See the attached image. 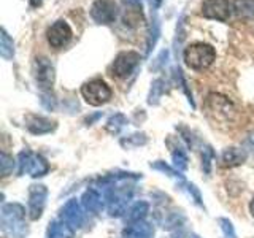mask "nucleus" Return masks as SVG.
<instances>
[{"label": "nucleus", "mask_w": 254, "mask_h": 238, "mask_svg": "<svg viewBox=\"0 0 254 238\" xmlns=\"http://www.w3.org/2000/svg\"><path fill=\"white\" fill-rule=\"evenodd\" d=\"M0 229L3 238H26V208L21 203H3L0 210Z\"/></svg>", "instance_id": "obj_1"}, {"label": "nucleus", "mask_w": 254, "mask_h": 238, "mask_svg": "<svg viewBox=\"0 0 254 238\" xmlns=\"http://www.w3.org/2000/svg\"><path fill=\"white\" fill-rule=\"evenodd\" d=\"M216 59V51L214 48L208 43L197 42L189 45L183 51V60L185 63L195 71H203L208 68L211 63Z\"/></svg>", "instance_id": "obj_2"}, {"label": "nucleus", "mask_w": 254, "mask_h": 238, "mask_svg": "<svg viewBox=\"0 0 254 238\" xmlns=\"http://www.w3.org/2000/svg\"><path fill=\"white\" fill-rule=\"evenodd\" d=\"M121 182L123 181L110 184L107 195H105L108 213H110V216H113V218H119V216H123L124 213H127V205H129L133 195V187L124 186Z\"/></svg>", "instance_id": "obj_3"}, {"label": "nucleus", "mask_w": 254, "mask_h": 238, "mask_svg": "<svg viewBox=\"0 0 254 238\" xmlns=\"http://www.w3.org/2000/svg\"><path fill=\"white\" fill-rule=\"evenodd\" d=\"M19 175H29L32 178H42L50 173V164L48 161L37 153L32 151H21L18 156Z\"/></svg>", "instance_id": "obj_4"}, {"label": "nucleus", "mask_w": 254, "mask_h": 238, "mask_svg": "<svg viewBox=\"0 0 254 238\" xmlns=\"http://www.w3.org/2000/svg\"><path fill=\"white\" fill-rule=\"evenodd\" d=\"M81 95L86 103H89L92 107H100L111 99L113 91H111V87L103 79L94 78L81 86Z\"/></svg>", "instance_id": "obj_5"}, {"label": "nucleus", "mask_w": 254, "mask_h": 238, "mask_svg": "<svg viewBox=\"0 0 254 238\" xmlns=\"http://www.w3.org/2000/svg\"><path fill=\"white\" fill-rule=\"evenodd\" d=\"M205 105H206V110H208V113L213 115L216 119L232 121V119L237 116V108L227 97H224V95L210 94Z\"/></svg>", "instance_id": "obj_6"}, {"label": "nucleus", "mask_w": 254, "mask_h": 238, "mask_svg": "<svg viewBox=\"0 0 254 238\" xmlns=\"http://www.w3.org/2000/svg\"><path fill=\"white\" fill-rule=\"evenodd\" d=\"M118 16L119 10L113 0H95L91 6V18L95 24H100V26H108V24L116 22Z\"/></svg>", "instance_id": "obj_7"}, {"label": "nucleus", "mask_w": 254, "mask_h": 238, "mask_svg": "<svg viewBox=\"0 0 254 238\" xmlns=\"http://www.w3.org/2000/svg\"><path fill=\"white\" fill-rule=\"evenodd\" d=\"M34 73L37 86L43 92H51L54 79H56V70L51 60L48 58H37L34 63Z\"/></svg>", "instance_id": "obj_8"}, {"label": "nucleus", "mask_w": 254, "mask_h": 238, "mask_svg": "<svg viewBox=\"0 0 254 238\" xmlns=\"http://www.w3.org/2000/svg\"><path fill=\"white\" fill-rule=\"evenodd\" d=\"M48 198V189L45 184H30L29 187V202H27V213L32 221L42 218L45 205Z\"/></svg>", "instance_id": "obj_9"}, {"label": "nucleus", "mask_w": 254, "mask_h": 238, "mask_svg": "<svg viewBox=\"0 0 254 238\" xmlns=\"http://www.w3.org/2000/svg\"><path fill=\"white\" fill-rule=\"evenodd\" d=\"M71 37H73V30L68 26V22L64 19L56 21L53 26L46 30V40L54 50H61V48L67 46L70 43Z\"/></svg>", "instance_id": "obj_10"}, {"label": "nucleus", "mask_w": 254, "mask_h": 238, "mask_svg": "<svg viewBox=\"0 0 254 238\" xmlns=\"http://www.w3.org/2000/svg\"><path fill=\"white\" fill-rule=\"evenodd\" d=\"M140 54L135 51H124L116 56V59L111 65V75L116 78H127L132 71L138 67Z\"/></svg>", "instance_id": "obj_11"}, {"label": "nucleus", "mask_w": 254, "mask_h": 238, "mask_svg": "<svg viewBox=\"0 0 254 238\" xmlns=\"http://www.w3.org/2000/svg\"><path fill=\"white\" fill-rule=\"evenodd\" d=\"M232 5L229 0H203L200 6V13L206 19H214L226 22L230 18Z\"/></svg>", "instance_id": "obj_12"}, {"label": "nucleus", "mask_w": 254, "mask_h": 238, "mask_svg": "<svg viewBox=\"0 0 254 238\" xmlns=\"http://www.w3.org/2000/svg\"><path fill=\"white\" fill-rule=\"evenodd\" d=\"M84 206L79 203L76 198H70V200L64 205L62 208V219L67 222V224L76 230L83 226L84 222V211H83Z\"/></svg>", "instance_id": "obj_13"}, {"label": "nucleus", "mask_w": 254, "mask_h": 238, "mask_svg": "<svg viewBox=\"0 0 254 238\" xmlns=\"http://www.w3.org/2000/svg\"><path fill=\"white\" fill-rule=\"evenodd\" d=\"M26 125L27 130L32 135H45V133H51L54 129L58 127L56 121H51L50 118L45 116H38V115H29L26 118Z\"/></svg>", "instance_id": "obj_14"}, {"label": "nucleus", "mask_w": 254, "mask_h": 238, "mask_svg": "<svg viewBox=\"0 0 254 238\" xmlns=\"http://www.w3.org/2000/svg\"><path fill=\"white\" fill-rule=\"evenodd\" d=\"M81 205L84 206L86 211L99 214V213H102L103 208H105V198L102 197V194L97 189L89 187V189H86L81 195Z\"/></svg>", "instance_id": "obj_15"}, {"label": "nucleus", "mask_w": 254, "mask_h": 238, "mask_svg": "<svg viewBox=\"0 0 254 238\" xmlns=\"http://www.w3.org/2000/svg\"><path fill=\"white\" fill-rule=\"evenodd\" d=\"M123 237L124 238H153L154 227L145 219L137 221V222H129V226L123 230Z\"/></svg>", "instance_id": "obj_16"}, {"label": "nucleus", "mask_w": 254, "mask_h": 238, "mask_svg": "<svg viewBox=\"0 0 254 238\" xmlns=\"http://www.w3.org/2000/svg\"><path fill=\"white\" fill-rule=\"evenodd\" d=\"M246 161V153L240 148H226L221 154V165L226 167V169H234L245 164Z\"/></svg>", "instance_id": "obj_17"}, {"label": "nucleus", "mask_w": 254, "mask_h": 238, "mask_svg": "<svg viewBox=\"0 0 254 238\" xmlns=\"http://www.w3.org/2000/svg\"><path fill=\"white\" fill-rule=\"evenodd\" d=\"M75 230L71 229L65 221L56 219L50 222V227H48V238H73Z\"/></svg>", "instance_id": "obj_18"}, {"label": "nucleus", "mask_w": 254, "mask_h": 238, "mask_svg": "<svg viewBox=\"0 0 254 238\" xmlns=\"http://www.w3.org/2000/svg\"><path fill=\"white\" fill-rule=\"evenodd\" d=\"M232 10L237 18L251 21L254 19V0H234Z\"/></svg>", "instance_id": "obj_19"}, {"label": "nucleus", "mask_w": 254, "mask_h": 238, "mask_svg": "<svg viewBox=\"0 0 254 238\" xmlns=\"http://www.w3.org/2000/svg\"><path fill=\"white\" fill-rule=\"evenodd\" d=\"M159 35H161V24H159L157 13L153 8V16H151V24H149V32H148V40H146V56L154 50Z\"/></svg>", "instance_id": "obj_20"}, {"label": "nucleus", "mask_w": 254, "mask_h": 238, "mask_svg": "<svg viewBox=\"0 0 254 238\" xmlns=\"http://www.w3.org/2000/svg\"><path fill=\"white\" fill-rule=\"evenodd\" d=\"M149 213V203L145 200L135 202L129 211H127V221L129 222H137V221H143L146 218V214Z\"/></svg>", "instance_id": "obj_21"}, {"label": "nucleus", "mask_w": 254, "mask_h": 238, "mask_svg": "<svg viewBox=\"0 0 254 238\" xmlns=\"http://www.w3.org/2000/svg\"><path fill=\"white\" fill-rule=\"evenodd\" d=\"M0 56L5 60H11L14 58V43L13 38L8 35V32L2 27L0 30Z\"/></svg>", "instance_id": "obj_22"}, {"label": "nucleus", "mask_w": 254, "mask_h": 238, "mask_svg": "<svg viewBox=\"0 0 254 238\" xmlns=\"http://www.w3.org/2000/svg\"><path fill=\"white\" fill-rule=\"evenodd\" d=\"M165 79L162 78H157L153 81L151 84V89H149V94H148V103L149 105H157L159 100H161L162 94L165 92Z\"/></svg>", "instance_id": "obj_23"}, {"label": "nucleus", "mask_w": 254, "mask_h": 238, "mask_svg": "<svg viewBox=\"0 0 254 238\" xmlns=\"http://www.w3.org/2000/svg\"><path fill=\"white\" fill-rule=\"evenodd\" d=\"M151 169L162 172V173H165V175H167V177L178 179L180 182H186V181H185V177H183L180 170H177V169H175V167H170L169 164H165V162H162V161H156L154 164H151Z\"/></svg>", "instance_id": "obj_24"}, {"label": "nucleus", "mask_w": 254, "mask_h": 238, "mask_svg": "<svg viewBox=\"0 0 254 238\" xmlns=\"http://www.w3.org/2000/svg\"><path fill=\"white\" fill-rule=\"evenodd\" d=\"M186 38V30H185V14L180 16L178 24H177V32H175V40H173V50H175V56H180L181 51V45Z\"/></svg>", "instance_id": "obj_25"}, {"label": "nucleus", "mask_w": 254, "mask_h": 238, "mask_svg": "<svg viewBox=\"0 0 254 238\" xmlns=\"http://www.w3.org/2000/svg\"><path fill=\"white\" fill-rule=\"evenodd\" d=\"M126 124H127V118L123 113H116V115H113L107 121L105 129H107V132L116 135V133L121 132V129H123Z\"/></svg>", "instance_id": "obj_26"}, {"label": "nucleus", "mask_w": 254, "mask_h": 238, "mask_svg": "<svg viewBox=\"0 0 254 238\" xmlns=\"http://www.w3.org/2000/svg\"><path fill=\"white\" fill-rule=\"evenodd\" d=\"M172 161H173V167L177 170H180V172H185L188 169V165H189L188 164V156H186V153L180 146L173 148V151H172Z\"/></svg>", "instance_id": "obj_27"}, {"label": "nucleus", "mask_w": 254, "mask_h": 238, "mask_svg": "<svg viewBox=\"0 0 254 238\" xmlns=\"http://www.w3.org/2000/svg\"><path fill=\"white\" fill-rule=\"evenodd\" d=\"M146 141H148V138H146L145 133H132L127 138H123L121 140V146L130 149V148H137V146L146 145Z\"/></svg>", "instance_id": "obj_28"}, {"label": "nucleus", "mask_w": 254, "mask_h": 238, "mask_svg": "<svg viewBox=\"0 0 254 238\" xmlns=\"http://www.w3.org/2000/svg\"><path fill=\"white\" fill-rule=\"evenodd\" d=\"M16 164H18V162L14 161L13 156L6 154V153L0 154V173H2V177H8V175H11Z\"/></svg>", "instance_id": "obj_29"}, {"label": "nucleus", "mask_w": 254, "mask_h": 238, "mask_svg": "<svg viewBox=\"0 0 254 238\" xmlns=\"http://www.w3.org/2000/svg\"><path fill=\"white\" fill-rule=\"evenodd\" d=\"M173 73H175V78H177L178 86L183 89V92L186 94V97H188V100H189V103H190V107H195V105H194V99H192V92L189 91L188 83H186V78H185V75H183L181 68H180V67H177V68L173 70Z\"/></svg>", "instance_id": "obj_30"}, {"label": "nucleus", "mask_w": 254, "mask_h": 238, "mask_svg": "<svg viewBox=\"0 0 254 238\" xmlns=\"http://www.w3.org/2000/svg\"><path fill=\"white\" fill-rule=\"evenodd\" d=\"M214 159V151L211 146H203L202 148V167L205 173L208 175L211 172V161Z\"/></svg>", "instance_id": "obj_31"}, {"label": "nucleus", "mask_w": 254, "mask_h": 238, "mask_svg": "<svg viewBox=\"0 0 254 238\" xmlns=\"http://www.w3.org/2000/svg\"><path fill=\"white\" fill-rule=\"evenodd\" d=\"M218 224L222 230V234H224L226 238H237V234H235V229H234V224L230 222L227 218H219L218 219Z\"/></svg>", "instance_id": "obj_32"}, {"label": "nucleus", "mask_w": 254, "mask_h": 238, "mask_svg": "<svg viewBox=\"0 0 254 238\" xmlns=\"http://www.w3.org/2000/svg\"><path fill=\"white\" fill-rule=\"evenodd\" d=\"M40 102H42V105H43L46 110H50V111L56 110V105H58V102H56L54 95H53L51 92H43V94H42V99H40Z\"/></svg>", "instance_id": "obj_33"}, {"label": "nucleus", "mask_w": 254, "mask_h": 238, "mask_svg": "<svg viewBox=\"0 0 254 238\" xmlns=\"http://www.w3.org/2000/svg\"><path fill=\"white\" fill-rule=\"evenodd\" d=\"M185 186L188 187V192L190 194V197L194 198V202H195L198 206H203L202 195H200V192H198V189L195 187V184H192V182H185Z\"/></svg>", "instance_id": "obj_34"}, {"label": "nucleus", "mask_w": 254, "mask_h": 238, "mask_svg": "<svg viewBox=\"0 0 254 238\" xmlns=\"http://www.w3.org/2000/svg\"><path fill=\"white\" fill-rule=\"evenodd\" d=\"M167 58H169V50H164V51H161V54H159L157 58H156V60H154L153 63H151V67H149V68L153 70V71L159 70V68H161V67L164 65V63H165Z\"/></svg>", "instance_id": "obj_35"}, {"label": "nucleus", "mask_w": 254, "mask_h": 238, "mask_svg": "<svg viewBox=\"0 0 254 238\" xmlns=\"http://www.w3.org/2000/svg\"><path fill=\"white\" fill-rule=\"evenodd\" d=\"M246 146H248L250 149H253L254 151V132H251L248 137H246Z\"/></svg>", "instance_id": "obj_36"}, {"label": "nucleus", "mask_w": 254, "mask_h": 238, "mask_svg": "<svg viewBox=\"0 0 254 238\" xmlns=\"http://www.w3.org/2000/svg\"><path fill=\"white\" fill-rule=\"evenodd\" d=\"M42 3H43V0H30V6H32V8L42 6Z\"/></svg>", "instance_id": "obj_37"}, {"label": "nucleus", "mask_w": 254, "mask_h": 238, "mask_svg": "<svg viewBox=\"0 0 254 238\" xmlns=\"http://www.w3.org/2000/svg\"><path fill=\"white\" fill-rule=\"evenodd\" d=\"M100 116H102L100 113H97V115H94L92 118H87V119H86V122H89V124H92V122L95 121V119H99Z\"/></svg>", "instance_id": "obj_38"}, {"label": "nucleus", "mask_w": 254, "mask_h": 238, "mask_svg": "<svg viewBox=\"0 0 254 238\" xmlns=\"http://www.w3.org/2000/svg\"><path fill=\"white\" fill-rule=\"evenodd\" d=\"M151 2H153V8H154V10H156V8H159V6L162 5V2H164V0H151Z\"/></svg>", "instance_id": "obj_39"}, {"label": "nucleus", "mask_w": 254, "mask_h": 238, "mask_svg": "<svg viewBox=\"0 0 254 238\" xmlns=\"http://www.w3.org/2000/svg\"><path fill=\"white\" fill-rule=\"evenodd\" d=\"M250 213H251V216L254 218V197L251 198V202H250Z\"/></svg>", "instance_id": "obj_40"}, {"label": "nucleus", "mask_w": 254, "mask_h": 238, "mask_svg": "<svg viewBox=\"0 0 254 238\" xmlns=\"http://www.w3.org/2000/svg\"><path fill=\"white\" fill-rule=\"evenodd\" d=\"M189 238H198V237H197V235H190Z\"/></svg>", "instance_id": "obj_41"}]
</instances>
